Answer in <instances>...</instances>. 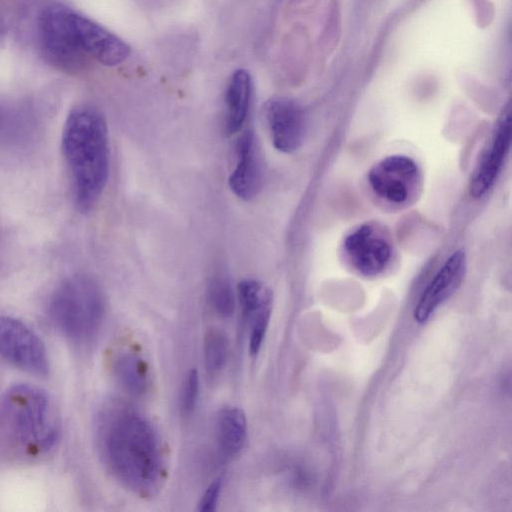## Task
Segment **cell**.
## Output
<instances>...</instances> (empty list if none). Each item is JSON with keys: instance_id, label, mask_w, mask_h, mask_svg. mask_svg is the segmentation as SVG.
<instances>
[{"instance_id": "6da1fadb", "label": "cell", "mask_w": 512, "mask_h": 512, "mask_svg": "<svg viewBox=\"0 0 512 512\" xmlns=\"http://www.w3.org/2000/svg\"><path fill=\"white\" fill-rule=\"evenodd\" d=\"M95 440L103 463L124 486L143 496L160 487L162 444L144 415L119 401L105 403L96 415Z\"/></svg>"}, {"instance_id": "7a4b0ae2", "label": "cell", "mask_w": 512, "mask_h": 512, "mask_svg": "<svg viewBox=\"0 0 512 512\" xmlns=\"http://www.w3.org/2000/svg\"><path fill=\"white\" fill-rule=\"evenodd\" d=\"M74 200L90 211L101 197L109 176V139L105 118L96 108L78 106L68 114L61 138Z\"/></svg>"}, {"instance_id": "3957f363", "label": "cell", "mask_w": 512, "mask_h": 512, "mask_svg": "<svg viewBox=\"0 0 512 512\" xmlns=\"http://www.w3.org/2000/svg\"><path fill=\"white\" fill-rule=\"evenodd\" d=\"M0 430L17 454L38 459L49 454L60 437V419L50 395L39 386L17 383L0 401Z\"/></svg>"}, {"instance_id": "277c9868", "label": "cell", "mask_w": 512, "mask_h": 512, "mask_svg": "<svg viewBox=\"0 0 512 512\" xmlns=\"http://www.w3.org/2000/svg\"><path fill=\"white\" fill-rule=\"evenodd\" d=\"M105 302L98 283L86 274L65 278L53 291L48 316L53 326L73 342H85L103 321Z\"/></svg>"}, {"instance_id": "5b68a950", "label": "cell", "mask_w": 512, "mask_h": 512, "mask_svg": "<svg viewBox=\"0 0 512 512\" xmlns=\"http://www.w3.org/2000/svg\"><path fill=\"white\" fill-rule=\"evenodd\" d=\"M66 5L53 3L44 7L37 20L39 45L44 58L55 68L76 73L90 58L73 41L65 21Z\"/></svg>"}, {"instance_id": "8992f818", "label": "cell", "mask_w": 512, "mask_h": 512, "mask_svg": "<svg viewBox=\"0 0 512 512\" xmlns=\"http://www.w3.org/2000/svg\"><path fill=\"white\" fill-rule=\"evenodd\" d=\"M373 193L393 205H407L415 200L422 187V172L417 162L403 154L388 155L368 171Z\"/></svg>"}, {"instance_id": "52a82bcc", "label": "cell", "mask_w": 512, "mask_h": 512, "mask_svg": "<svg viewBox=\"0 0 512 512\" xmlns=\"http://www.w3.org/2000/svg\"><path fill=\"white\" fill-rule=\"evenodd\" d=\"M0 357L37 376L49 373V357L44 342L28 325L12 316H0Z\"/></svg>"}, {"instance_id": "ba28073f", "label": "cell", "mask_w": 512, "mask_h": 512, "mask_svg": "<svg viewBox=\"0 0 512 512\" xmlns=\"http://www.w3.org/2000/svg\"><path fill=\"white\" fill-rule=\"evenodd\" d=\"M343 251L356 272L366 277H374L389 266L393 245L388 232L382 226L368 222L359 225L345 237Z\"/></svg>"}, {"instance_id": "9c48e42d", "label": "cell", "mask_w": 512, "mask_h": 512, "mask_svg": "<svg viewBox=\"0 0 512 512\" xmlns=\"http://www.w3.org/2000/svg\"><path fill=\"white\" fill-rule=\"evenodd\" d=\"M65 20L73 41L90 59L113 67L129 57L130 47L126 42L68 6L65 9Z\"/></svg>"}, {"instance_id": "30bf717a", "label": "cell", "mask_w": 512, "mask_h": 512, "mask_svg": "<svg viewBox=\"0 0 512 512\" xmlns=\"http://www.w3.org/2000/svg\"><path fill=\"white\" fill-rule=\"evenodd\" d=\"M512 126L509 109L500 115L486 146L480 153L469 180V193L475 199L485 197L495 185L510 149Z\"/></svg>"}, {"instance_id": "8fae6325", "label": "cell", "mask_w": 512, "mask_h": 512, "mask_svg": "<svg viewBox=\"0 0 512 512\" xmlns=\"http://www.w3.org/2000/svg\"><path fill=\"white\" fill-rule=\"evenodd\" d=\"M467 269L466 254L455 250L422 291L413 310L414 320L423 324L461 286Z\"/></svg>"}, {"instance_id": "7c38bea8", "label": "cell", "mask_w": 512, "mask_h": 512, "mask_svg": "<svg viewBox=\"0 0 512 512\" xmlns=\"http://www.w3.org/2000/svg\"><path fill=\"white\" fill-rule=\"evenodd\" d=\"M265 119L275 149L292 153L299 149L305 135V114L301 106L286 97H275L265 105Z\"/></svg>"}, {"instance_id": "4fadbf2b", "label": "cell", "mask_w": 512, "mask_h": 512, "mask_svg": "<svg viewBox=\"0 0 512 512\" xmlns=\"http://www.w3.org/2000/svg\"><path fill=\"white\" fill-rule=\"evenodd\" d=\"M237 164L228 183L231 191L243 200L254 198L263 181L262 165L254 134L246 130L236 143Z\"/></svg>"}, {"instance_id": "5bb4252c", "label": "cell", "mask_w": 512, "mask_h": 512, "mask_svg": "<svg viewBox=\"0 0 512 512\" xmlns=\"http://www.w3.org/2000/svg\"><path fill=\"white\" fill-rule=\"evenodd\" d=\"M252 97V79L245 69L231 75L225 93V131L228 135L238 132L249 113Z\"/></svg>"}, {"instance_id": "9a60e30c", "label": "cell", "mask_w": 512, "mask_h": 512, "mask_svg": "<svg viewBox=\"0 0 512 512\" xmlns=\"http://www.w3.org/2000/svg\"><path fill=\"white\" fill-rule=\"evenodd\" d=\"M247 437V419L245 413L237 407L221 409L215 421V438L219 452L225 458L236 456L242 449Z\"/></svg>"}, {"instance_id": "2e32d148", "label": "cell", "mask_w": 512, "mask_h": 512, "mask_svg": "<svg viewBox=\"0 0 512 512\" xmlns=\"http://www.w3.org/2000/svg\"><path fill=\"white\" fill-rule=\"evenodd\" d=\"M116 379L129 394L140 397L149 386L148 365L139 355L125 352L117 356L113 365Z\"/></svg>"}, {"instance_id": "e0dca14e", "label": "cell", "mask_w": 512, "mask_h": 512, "mask_svg": "<svg viewBox=\"0 0 512 512\" xmlns=\"http://www.w3.org/2000/svg\"><path fill=\"white\" fill-rule=\"evenodd\" d=\"M238 298L246 319H252L261 309L273 304L271 290L255 279H244L239 283Z\"/></svg>"}, {"instance_id": "ac0fdd59", "label": "cell", "mask_w": 512, "mask_h": 512, "mask_svg": "<svg viewBox=\"0 0 512 512\" xmlns=\"http://www.w3.org/2000/svg\"><path fill=\"white\" fill-rule=\"evenodd\" d=\"M228 340L226 335L217 329H212L204 338V362L210 374L219 373L227 362Z\"/></svg>"}, {"instance_id": "d6986e66", "label": "cell", "mask_w": 512, "mask_h": 512, "mask_svg": "<svg viewBox=\"0 0 512 512\" xmlns=\"http://www.w3.org/2000/svg\"><path fill=\"white\" fill-rule=\"evenodd\" d=\"M208 299L221 316L229 317L235 310V294L229 280L223 275L214 276L208 286Z\"/></svg>"}, {"instance_id": "ffe728a7", "label": "cell", "mask_w": 512, "mask_h": 512, "mask_svg": "<svg viewBox=\"0 0 512 512\" xmlns=\"http://www.w3.org/2000/svg\"><path fill=\"white\" fill-rule=\"evenodd\" d=\"M271 311L272 305L266 306L251 319L253 325L249 337V351L252 355H256L261 349L266 336Z\"/></svg>"}, {"instance_id": "44dd1931", "label": "cell", "mask_w": 512, "mask_h": 512, "mask_svg": "<svg viewBox=\"0 0 512 512\" xmlns=\"http://www.w3.org/2000/svg\"><path fill=\"white\" fill-rule=\"evenodd\" d=\"M199 390V374L196 369H192L187 374L182 389L181 408L184 414L189 415L194 411L198 401Z\"/></svg>"}, {"instance_id": "7402d4cb", "label": "cell", "mask_w": 512, "mask_h": 512, "mask_svg": "<svg viewBox=\"0 0 512 512\" xmlns=\"http://www.w3.org/2000/svg\"><path fill=\"white\" fill-rule=\"evenodd\" d=\"M221 488V479H216L213 482H211L210 485L205 490L203 496L201 497L198 510L201 512L215 511L220 497Z\"/></svg>"}, {"instance_id": "603a6c76", "label": "cell", "mask_w": 512, "mask_h": 512, "mask_svg": "<svg viewBox=\"0 0 512 512\" xmlns=\"http://www.w3.org/2000/svg\"><path fill=\"white\" fill-rule=\"evenodd\" d=\"M0 122H1V112H0Z\"/></svg>"}]
</instances>
